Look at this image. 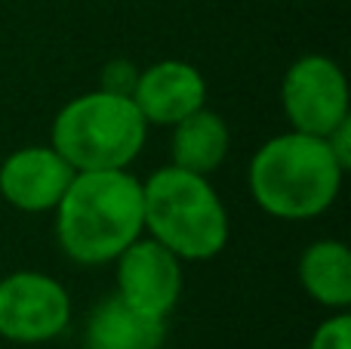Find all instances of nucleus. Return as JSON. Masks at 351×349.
<instances>
[{
	"label": "nucleus",
	"mask_w": 351,
	"mask_h": 349,
	"mask_svg": "<svg viewBox=\"0 0 351 349\" xmlns=\"http://www.w3.org/2000/svg\"><path fill=\"white\" fill-rule=\"evenodd\" d=\"M142 232V183L127 170H77L56 204V235L74 263H111Z\"/></svg>",
	"instance_id": "1"
},
{
	"label": "nucleus",
	"mask_w": 351,
	"mask_h": 349,
	"mask_svg": "<svg viewBox=\"0 0 351 349\" xmlns=\"http://www.w3.org/2000/svg\"><path fill=\"white\" fill-rule=\"evenodd\" d=\"M342 167L324 136L290 130L268 139L250 161V192L278 220H311L336 201Z\"/></svg>",
	"instance_id": "2"
},
{
	"label": "nucleus",
	"mask_w": 351,
	"mask_h": 349,
	"mask_svg": "<svg viewBox=\"0 0 351 349\" xmlns=\"http://www.w3.org/2000/svg\"><path fill=\"white\" fill-rule=\"evenodd\" d=\"M145 229L179 260H213L228 245V210L206 177L160 167L142 183Z\"/></svg>",
	"instance_id": "3"
},
{
	"label": "nucleus",
	"mask_w": 351,
	"mask_h": 349,
	"mask_svg": "<svg viewBox=\"0 0 351 349\" xmlns=\"http://www.w3.org/2000/svg\"><path fill=\"white\" fill-rule=\"evenodd\" d=\"M148 121L130 96L93 90L62 105L53 148L74 170H127L139 158Z\"/></svg>",
	"instance_id": "4"
},
{
	"label": "nucleus",
	"mask_w": 351,
	"mask_h": 349,
	"mask_svg": "<svg viewBox=\"0 0 351 349\" xmlns=\"http://www.w3.org/2000/svg\"><path fill=\"white\" fill-rule=\"evenodd\" d=\"M280 102L293 130L308 136H327L348 117L346 74L327 56H299L284 74Z\"/></svg>",
	"instance_id": "5"
},
{
	"label": "nucleus",
	"mask_w": 351,
	"mask_h": 349,
	"mask_svg": "<svg viewBox=\"0 0 351 349\" xmlns=\"http://www.w3.org/2000/svg\"><path fill=\"white\" fill-rule=\"evenodd\" d=\"M71 322L68 291L43 272L0 278V337L12 344H47Z\"/></svg>",
	"instance_id": "6"
},
{
	"label": "nucleus",
	"mask_w": 351,
	"mask_h": 349,
	"mask_svg": "<svg viewBox=\"0 0 351 349\" xmlns=\"http://www.w3.org/2000/svg\"><path fill=\"white\" fill-rule=\"evenodd\" d=\"M117 297L154 319H167L182 294V260L154 238H136L117 254Z\"/></svg>",
	"instance_id": "7"
},
{
	"label": "nucleus",
	"mask_w": 351,
	"mask_h": 349,
	"mask_svg": "<svg viewBox=\"0 0 351 349\" xmlns=\"http://www.w3.org/2000/svg\"><path fill=\"white\" fill-rule=\"evenodd\" d=\"M74 167L53 146H28L0 164V195L25 214H47L62 201Z\"/></svg>",
	"instance_id": "8"
},
{
	"label": "nucleus",
	"mask_w": 351,
	"mask_h": 349,
	"mask_svg": "<svg viewBox=\"0 0 351 349\" xmlns=\"http://www.w3.org/2000/svg\"><path fill=\"white\" fill-rule=\"evenodd\" d=\"M136 109L142 111L148 124L173 127L185 115L204 109L206 102V80L191 62L164 59L158 65L139 71L133 87Z\"/></svg>",
	"instance_id": "9"
},
{
	"label": "nucleus",
	"mask_w": 351,
	"mask_h": 349,
	"mask_svg": "<svg viewBox=\"0 0 351 349\" xmlns=\"http://www.w3.org/2000/svg\"><path fill=\"white\" fill-rule=\"evenodd\" d=\"M164 322L139 313L114 294L90 313L86 349H160L167 337Z\"/></svg>",
	"instance_id": "10"
},
{
	"label": "nucleus",
	"mask_w": 351,
	"mask_h": 349,
	"mask_svg": "<svg viewBox=\"0 0 351 349\" xmlns=\"http://www.w3.org/2000/svg\"><path fill=\"white\" fill-rule=\"evenodd\" d=\"M299 284L315 303L327 309L351 306V254L346 241L321 238L308 245L299 260Z\"/></svg>",
	"instance_id": "11"
},
{
	"label": "nucleus",
	"mask_w": 351,
	"mask_h": 349,
	"mask_svg": "<svg viewBox=\"0 0 351 349\" xmlns=\"http://www.w3.org/2000/svg\"><path fill=\"white\" fill-rule=\"evenodd\" d=\"M228 124L222 115L204 109L185 115L182 121L173 124V139H170V152H173V164L182 170L191 173H213L228 155Z\"/></svg>",
	"instance_id": "12"
},
{
	"label": "nucleus",
	"mask_w": 351,
	"mask_h": 349,
	"mask_svg": "<svg viewBox=\"0 0 351 349\" xmlns=\"http://www.w3.org/2000/svg\"><path fill=\"white\" fill-rule=\"evenodd\" d=\"M308 349H351V315L346 309L330 315V319L317 328Z\"/></svg>",
	"instance_id": "13"
},
{
	"label": "nucleus",
	"mask_w": 351,
	"mask_h": 349,
	"mask_svg": "<svg viewBox=\"0 0 351 349\" xmlns=\"http://www.w3.org/2000/svg\"><path fill=\"white\" fill-rule=\"evenodd\" d=\"M136 78H139V68L130 59H114L102 68V80H99V90L114 93V96H133Z\"/></svg>",
	"instance_id": "14"
},
{
	"label": "nucleus",
	"mask_w": 351,
	"mask_h": 349,
	"mask_svg": "<svg viewBox=\"0 0 351 349\" xmlns=\"http://www.w3.org/2000/svg\"><path fill=\"white\" fill-rule=\"evenodd\" d=\"M324 142H327V148L333 152V158L339 161L342 170H348L351 167V117L339 124V127H333L327 136H324Z\"/></svg>",
	"instance_id": "15"
}]
</instances>
